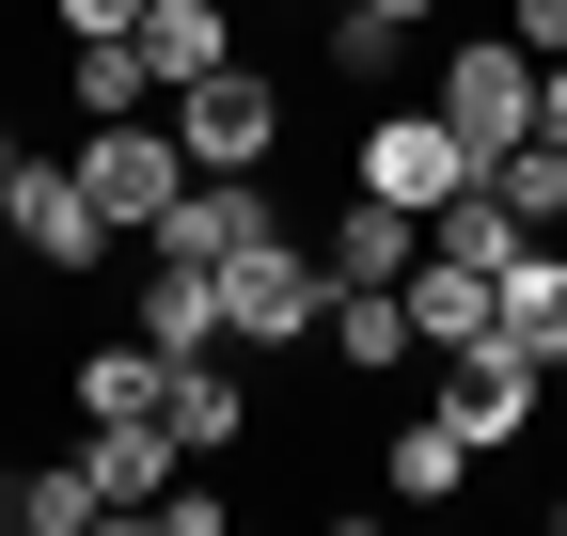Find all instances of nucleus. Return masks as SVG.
<instances>
[{"label": "nucleus", "instance_id": "1", "mask_svg": "<svg viewBox=\"0 0 567 536\" xmlns=\"http://www.w3.org/2000/svg\"><path fill=\"white\" fill-rule=\"evenodd\" d=\"M316 300H331V268H316V237H237L221 252V348L237 363H284V348H316Z\"/></svg>", "mask_w": 567, "mask_h": 536}, {"label": "nucleus", "instance_id": "2", "mask_svg": "<svg viewBox=\"0 0 567 536\" xmlns=\"http://www.w3.org/2000/svg\"><path fill=\"white\" fill-rule=\"evenodd\" d=\"M0 237H17L48 285H95V268L126 252V237H111V206L80 189V158H32V143H17V174H0Z\"/></svg>", "mask_w": 567, "mask_h": 536}, {"label": "nucleus", "instance_id": "3", "mask_svg": "<svg viewBox=\"0 0 567 536\" xmlns=\"http://www.w3.org/2000/svg\"><path fill=\"white\" fill-rule=\"evenodd\" d=\"M80 189L111 206V237H158V206L189 189V143H174V111H80Z\"/></svg>", "mask_w": 567, "mask_h": 536}, {"label": "nucleus", "instance_id": "4", "mask_svg": "<svg viewBox=\"0 0 567 536\" xmlns=\"http://www.w3.org/2000/svg\"><path fill=\"white\" fill-rule=\"evenodd\" d=\"M158 111H174L189 174H268L284 158V80H268V63H205V80H174Z\"/></svg>", "mask_w": 567, "mask_h": 536}, {"label": "nucleus", "instance_id": "5", "mask_svg": "<svg viewBox=\"0 0 567 536\" xmlns=\"http://www.w3.org/2000/svg\"><path fill=\"white\" fill-rule=\"evenodd\" d=\"M347 189H379V206L442 221L457 189H473V143H457L442 111H363V143H347Z\"/></svg>", "mask_w": 567, "mask_h": 536}, {"label": "nucleus", "instance_id": "6", "mask_svg": "<svg viewBox=\"0 0 567 536\" xmlns=\"http://www.w3.org/2000/svg\"><path fill=\"white\" fill-rule=\"evenodd\" d=\"M425 111H442L457 143H473V174H488V158H505L520 126H536V48H520V32H473L442 80H425Z\"/></svg>", "mask_w": 567, "mask_h": 536}, {"label": "nucleus", "instance_id": "7", "mask_svg": "<svg viewBox=\"0 0 567 536\" xmlns=\"http://www.w3.org/2000/svg\"><path fill=\"white\" fill-rule=\"evenodd\" d=\"M536 379L551 363H520L505 331H488V348H442V379H425V411H442L473 457H505V442H536Z\"/></svg>", "mask_w": 567, "mask_h": 536}, {"label": "nucleus", "instance_id": "8", "mask_svg": "<svg viewBox=\"0 0 567 536\" xmlns=\"http://www.w3.org/2000/svg\"><path fill=\"white\" fill-rule=\"evenodd\" d=\"M126 331H142V348H158V363H189V348H221V268H205V252H158V237H142V285H126Z\"/></svg>", "mask_w": 567, "mask_h": 536}, {"label": "nucleus", "instance_id": "9", "mask_svg": "<svg viewBox=\"0 0 567 536\" xmlns=\"http://www.w3.org/2000/svg\"><path fill=\"white\" fill-rule=\"evenodd\" d=\"M80 474H95V505H111V520H158V489L189 474V442H174L158 411H126V426H80Z\"/></svg>", "mask_w": 567, "mask_h": 536}, {"label": "nucleus", "instance_id": "10", "mask_svg": "<svg viewBox=\"0 0 567 536\" xmlns=\"http://www.w3.org/2000/svg\"><path fill=\"white\" fill-rule=\"evenodd\" d=\"M316 348H331L347 379H394V363H425V331H410V285H331V300H316Z\"/></svg>", "mask_w": 567, "mask_h": 536}, {"label": "nucleus", "instance_id": "11", "mask_svg": "<svg viewBox=\"0 0 567 536\" xmlns=\"http://www.w3.org/2000/svg\"><path fill=\"white\" fill-rule=\"evenodd\" d=\"M488 331H505L520 363H567V252L551 237H520L505 268H488Z\"/></svg>", "mask_w": 567, "mask_h": 536}, {"label": "nucleus", "instance_id": "12", "mask_svg": "<svg viewBox=\"0 0 567 536\" xmlns=\"http://www.w3.org/2000/svg\"><path fill=\"white\" fill-rule=\"evenodd\" d=\"M284 206H268V174H189L174 189V206H158V252H205V268H221L237 237H268Z\"/></svg>", "mask_w": 567, "mask_h": 536}, {"label": "nucleus", "instance_id": "13", "mask_svg": "<svg viewBox=\"0 0 567 536\" xmlns=\"http://www.w3.org/2000/svg\"><path fill=\"white\" fill-rule=\"evenodd\" d=\"M410 252H425V221H410V206H379V189H347V206H331V237H316V268H331V285H410Z\"/></svg>", "mask_w": 567, "mask_h": 536}, {"label": "nucleus", "instance_id": "14", "mask_svg": "<svg viewBox=\"0 0 567 536\" xmlns=\"http://www.w3.org/2000/svg\"><path fill=\"white\" fill-rule=\"evenodd\" d=\"M158 426H174L189 457H221V442L252 426V379H237V348H189V363L158 379Z\"/></svg>", "mask_w": 567, "mask_h": 536}, {"label": "nucleus", "instance_id": "15", "mask_svg": "<svg viewBox=\"0 0 567 536\" xmlns=\"http://www.w3.org/2000/svg\"><path fill=\"white\" fill-rule=\"evenodd\" d=\"M410 331H425V363H442V348H488V268L425 237L410 252Z\"/></svg>", "mask_w": 567, "mask_h": 536}, {"label": "nucleus", "instance_id": "16", "mask_svg": "<svg viewBox=\"0 0 567 536\" xmlns=\"http://www.w3.org/2000/svg\"><path fill=\"white\" fill-rule=\"evenodd\" d=\"M158 348H142V331H111V348H63V394H80V426H126V411H158Z\"/></svg>", "mask_w": 567, "mask_h": 536}, {"label": "nucleus", "instance_id": "17", "mask_svg": "<svg viewBox=\"0 0 567 536\" xmlns=\"http://www.w3.org/2000/svg\"><path fill=\"white\" fill-rule=\"evenodd\" d=\"M111 505H95V474L80 457H17V474H0V536H95Z\"/></svg>", "mask_w": 567, "mask_h": 536}, {"label": "nucleus", "instance_id": "18", "mask_svg": "<svg viewBox=\"0 0 567 536\" xmlns=\"http://www.w3.org/2000/svg\"><path fill=\"white\" fill-rule=\"evenodd\" d=\"M142 63H158V95L205 80V63H237V0H142Z\"/></svg>", "mask_w": 567, "mask_h": 536}, {"label": "nucleus", "instance_id": "19", "mask_svg": "<svg viewBox=\"0 0 567 536\" xmlns=\"http://www.w3.org/2000/svg\"><path fill=\"white\" fill-rule=\"evenodd\" d=\"M457 474H473V442H457L442 411H410V426L379 442V489H410V505H457Z\"/></svg>", "mask_w": 567, "mask_h": 536}, {"label": "nucleus", "instance_id": "20", "mask_svg": "<svg viewBox=\"0 0 567 536\" xmlns=\"http://www.w3.org/2000/svg\"><path fill=\"white\" fill-rule=\"evenodd\" d=\"M394 48H410V17H379V0H331V32H316V63H331L347 95H379V80H394Z\"/></svg>", "mask_w": 567, "mask_h": 536}, {"label": "nucleus", "instance_id": "21", "mask_svg": "<svg viewBox=\"0 0 567 536\" xmlns=\"http://www.w3.org/2000/svg\"><path fill=\"white\" fill-rule=\"evenodd\" d=\"M488 189H505V206H520L536 237H567V143H551V126H520V143L488 158Z\"/></svg>", "mask_w": 567, "mask_h": 536}, {"label": "nucleus", "instance_id": "22", "mask_svg": "<svg viewBox=\"0 0 567 536\" xmlns=\"http://www.w3.org/2000/svg\"><path fill=\"white\" fill-rule=\"evenodd\" d=\"M48 17H63V48H80V32H142V0H48Z\"/></svg>", "mask_w": 567, "mask_h": 536}, {"label": "nucleus", "instance_id": "23", "mask_svg": "<svg viewBox=\"0 0 567 536\" xmlns=\"http://www.w3.org/2000/svg\"><path fill=\"white\" fill-rule=\"evenodd\" d=\"M505 32H520V48L551 63V48H567V0H520V17H505Z\"/></svg>", "mask_w": 567, "mask_h": 536}, {"label": "nucleus", "instance_id": "24", "mask_svg": "<svg viewBox=\"0 0 567 536\" xmlns=\"http://www.w3.org/2000/svg\"><path fill=\"white\" fill-rule=\"evenodd\" d=\"M536 126H551V143H567V48L536 63Z\"/></svg>", "mask_w": 567, "mask_h": 536}, {"label": "nucleus", "instance_id": "25", "mask_svg": "<svg viewBox=\"0 0 567 536\" xmlns=\"http://www.w3.org/2000/svg\"><path fill=\"white\" fill-rule=\"evenodd\" d=\"M17 143H32V126H17V95H0V174H17Z\"/></svg>", "mask_w": 567, "mask_h": 536}, {"label": "nucleus", "instance_id": "26", "mask_svg": "<svg viewBox=\"0 0 567 536\" xmlns=\"http://www.w3.org/2000/svg\"><path fill=\"white\" fill-rule=\"evenodd\" d=\"M379 17H410V32H425V17H442V0H379Z\"/></svg>", "mask_w": 567, "mask_h": 536}, {"label": "nucleus", "instance_id": "27", "mask_svg": "<svg viewBox=\"0 0 567 536\" xmlns=\"http://www.w3.org/2000/svg\"><path fill=\"white\" fill-rule=\"evenodd\" d=\"M0 285H17V237H0Z\"/></svg>", "mask_w": 567, "mask_h": 536}, {"label": "nucleus", "instance_id": "28", "mask_svg": "<svg viewBox=\"0 0 567 536\" xmlns=\"http://www.w3.org/2000/svg\"><path fill=\"white\" fill-rule=\"evenodd\" d=\"M551 520H567V489H551Z\"/></svg>", "mask_w": 567, "mask_h": 536}]
</instances>
